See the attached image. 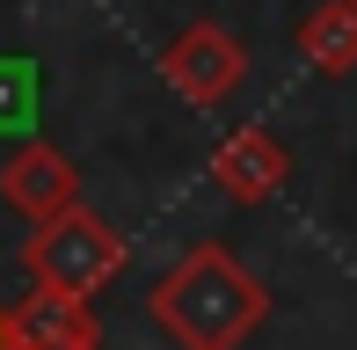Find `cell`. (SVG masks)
I'll use <instances>...</instances> for the list:
<instances>
[{"label": "cell", "mask_w": 357, "mask_h": 350, "mask_svg": "<svg viewBox=\"0 0 357 350\" xmlns=\"http://www.w3.org/2000/svg\"><path fill=\"white\" fill-rule=\"evenodd\" d=\"M146 314L175 350H241L270 321V284L255 277L234 248L197 241L168 277L146 292Z\"/></svg>", "instance_id": "1"}, {"label": "cell", "mask_w": 357, "mask_h": 350, "mask_svg": "<svg viewBox=\"0 0 357 350\" xmlns=\"http://www.w3.org/2000/svg\"><path fill=\"white\" fill-rule=\"evenodd\" d=\"M124 256H132V248H124V234L109 227L102 212H88V204L44 219V227L22 241L29 284H44V292H73V299H95V292L124 270Z\"/></svg>", "instance_id": "2"}, {"label": "cell", "mask_w": 357, "mask_h": 350, "mask_svg": "<svg viewBox=\"0 0 357 350\" xmlns=\"http://www.w3.org/2000/svg\"><path fill=\"white\" fill-rule=\"evenodd\" d=\"M160 81L183 95L190 109H219L226 95L248 81V44H241L226 22H212V15H204V22H190L183 37L160 52Z\"/></svg>", "instance_id": "3"}, {"label": "cell", "mask_w": 357, "mask_h": 350, "mask_svg": "<svg viewBox=\"0 0 357 350\" xmlns=\"http://www.w3.org/2000/svg\"><path fill=\"white\" fill-rule=\"evenodd\" d=\"M0 204L22 212L29 227H44V219H59V212L80 204V168L52 139H22V146L8 153V168H0Z\"/></svg>", "instance_id": "4"}, {"label": "cell", "mask_w": 357, "mask_h": 350, "mask_svg": "<svg viewBox=\"0 0 357 350\" xmlns=\"http://www.w3.org/2000/svg\"><path fill=\"white\" fill-rule=\"evenodd\" d=\"M212 183H219L226 204L255 212V204H270V197L291 183V153L278 146V132H263V124H241V132L212 153Z\"/></svg>", "instance_id": "5"}, {"label": "cell", "mask_w": 357, "mask_h": 350, "mask_svg": "<svg viewBox=\"0 0 357 350\" xmlns=\"http://www.w3.org/2000/svg\"><path fill=\"white\" fill-rule=\"evenodd\" d=\"M8 350H102V321L88 299L29 284V299L8 307Z\"/></svg>", "instance_id": "6"}, {"label": "cell", "mask_w": 357, "mask_h": 350, "mask_svg": "<svg viewBox=\"0 0 357 350\" xmlns=\"http://www.w3.org/2000/svg\"><path fill=\"white\" fill-rule=\"evenodd\" d=\"M299 59L328 81L357 73V0H321L314 15L299 22Z\"/></svg>", "instance_id": "7"}, {"label": "cell", "mask_w": 357, "mask_h": 350, "mask_svg": "<svg viewBox=\"0 0 357 350\" xmlns=\"http://www.w3.org/2000/svg\"><path fill=\"white\" fill-rule=\"evenodd\" d=\"M37 124V59L0 52V132H29Z\"/></svg>", "instance_id": "8"}, {"label": "cell", "mask_w": 357, "mask_h": 350, "mask_svg": "<svg viewBox=\"0 0 357 350\" xmlns=\"http://www.w3.org/2000/svg\"><path fill=\"white\" fill-rule=\"evenodd\" d=\"M0 350H8V307H0Z\"/></svg>", "instance_id": "9"}]
</instances>
